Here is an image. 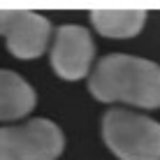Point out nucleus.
I'll list each match as a JSON object with an SVG mask.
<instances>
[{
  "instance_id": "obj_3",
  "label": "nucleus",
  "mask_w": 160,
  "mask_h": 160,
  "mask_svg": "<svg viewBox=\"0 0 160 160\" xmlns=\"http://www.w3.org/2000/svg\"><path fill=\"white\" fill-rule=\"evenodd\" d=\"M63 148V130L49 118L0 128V160H56Z\"/></svg>"
},
{
  "instance_id": "obj_7",
  "label": "nucleus",
  "mask_w": 160,
  "mask_h": 160,
  "mask_svg": "<svg viewBox=\"0 0 160 160\" xmlns=\"http://www.w3.org/2000/svg\"><path fill=\"white\" fill-rule=\"evenodd\" d=\"M91 23L102 37L114 40H128L139 35L146 23L144 9H91Z\"/></svg>"
},
{
  "instance_id": "obj_8",
  "label": "nucleus",
  "mask_w": 160,
  "mask_h": 160,
  "mask_svg": "<svg viewBox=\"0 0 160 160\" xmlns=\"http://www.w3.org/2000/svg\"><path fill=\"white\" fill-rule=\"evenodd\" d=\"M5 16H7V9H0V35H2V28H5Z\"/></svg>"
},
{
  "instance_id": "obj_1",
  "label": "nucleus",
  "mask_w": 160,
  "mask_h": 160,
  "mask_svg": "<svg viewBox=\"0 0 160 160\" xmlns=\"http://www.w3.org/2000/svg\"><path fill=\"white\" fill-rule=\"evenodd\" d=\"M88 91L100 102H125L139 109H158L160 65L128 53H109L91 72Z\"/></svg>"
},
{
  "instance_id": "obj_5",
  "label": "nucleus",
  "mask_w": 160,
  "mask_h": 160,
  "mask_svg": "<svg viewBox=\"0 0 160 160\" xmlns=\"http://www.w3.org/2000/svg\"><path fill=\"white\" fill-rule=\"evenodd\" d=\"M2 37L14 58L30 60L40 58L51 40V21L37 12L7 9Z\"/></svg>"
},
{
  "instance_id": "obj_6",
  "label": "nucleus",
  "mask_w": 160,
  "mask_h": 160,
  "mask_svg": "<svg viewBox=\"0 0 160 160\" xmlns=\"http://www.w3.org/2000/svg\"><path fill=\"white\" fill-rule=\"evenodd\" d=\"M37 93L23 77L0 70V121H19L35 109Z\"/></svg>"
},
{
  "instance_id": "obj_2",
  "label": "nucleus",
  "mask_w": 160,
  "mask_h": 160,
  "mask_svg": "<svg viewBox=\"0 0 160 160\" xmlns=\"http://www.w3.org/2000/svg\"><path fill=\"white\" fill-rule=\"evenodd\" d=\"M102 139L118 160H160V123L130 109L102 116Z\"/></svg>"
},
{
  "instance_id": "obj_4",
  "label": "nucleus",
  "mask_w": 160,
  "mask_h": 160,
  "mask_svg": "<svg viewBox=\"0 0 160 160\" xmlns=\"http://www.w3.org/2000/svg\"><path fill=\"white\" fill-rule=\"evenodd\" d=\"M51 68L60 79L77 81L91 72V63L95 56V44L91 32L81 26H60L51 44Z\"/></svg>"
}]
</instances>
